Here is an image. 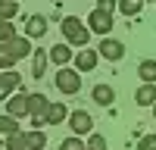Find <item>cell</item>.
Segmentation results:
<instances>
[{"label":"cell","instance_id":"ba28073f","mask_svg":"<svg viewBox=\"0 0 156 150\" xmlns=\"http://www.w3.org/2000/svg\"><path fill=\"white\" fill-rule=\"evenodd\" d=\"M6 112L12 119H22V116H28V94L25 91H16L9 100H6Z\"/></svg>","mask_w":156,"mask_h":150},{"label":"cell","instance_id":"6da1fadb","mask_svg":"<svg viewBox=\"0 0 156 150\" xmlns=\"http://www.w3.org/2000/svg\"><path fill=\"white\" fill-rule=\"evenodd\" d=\"M59 28H62V34H66L69 44H75V47H87V41H90V28H87V25H81V19H78V16H66Z\"/></svg>","mask_w":156,"mask_h":150},{"label":"cell","instance_id":"5bb4252c","mask_svg":"<svg viewBox=\"0 0 156 150\" xmlns=\"http://www.w3.org/2000/svg\"><path fill=\"white\" fill-rule=\"evenodd\" d=\"M47 62H50L47 50H34V53H31V78H44V72H47Z\"/></svg>","mask_w":156,"mask_h":150},{"label":"cell","instance_id":"4316f807","mask_svg":"<svg viewBox=\"0 0 156 150\" xmlns=\"http://www.w3.org/2000/svg\"><path fill=\"white\" fill-rule=\"evenodd\" d=\"M137 150H156V134H144L137 141Z\"/></svg>","mask_w":156,"mask_h":150},{"label":"cell","instance_id":"4dcf8cb0","mask_svg":"<svg viewBox=\"0 0 156 150\" xmlns=\"http://www.w3.org/2000/svg\"><path fill=\"white\" fill-rule=\"evenodd\" d=\"M0 3H3V0H0Z\"/></svg>","mask_w":156,"mask_h":150},{"label":"cell","instance_id":"8fae6325","mask_svg":"<svg viewBox=\"0 0 156 150\" xmlns=\"http://www.w3.org/2000/svg\"><path fill=\"white\" fill-rule=\"evenodd\" d=\"M47 34V16H28L25 19V38H31V41H37V38Z\"/></svg>","mask_w":156,"mask_h":150},{"label":"cell","instance_id":"ffe728a7","mask_svg":"<svg viewBox=\"0 0 156 150\" xmlns=\"http://www.w3.org/2000/svg\"><path fill=\"white\" fill-rule=\"evenodd\" d=\"M119 9H122V16H137L140 9H144V0H119Z\"/></svg>","mask_w":156,"mask_h":150},{"label":"cell","instance_id":"f546056e","mask_svg":"<svg viewBox=\"0 0 156 150\" xmlns=\"http://www.w3.org/2000/svg\"><path fill=\"white\" fill-rule=\"evenodd\" d=\"M56 3H62V0H56Z\"/></svg>","mask_w":156,"mask_h":150},{"label":"cell","instance_id":"2e32d148","mask_svg":"<svg viewBox=\"0 0 156 150\" xmlns=\"http://www.w3.org/2000/svg\"><path fill=\"white\" fill-rule=\"evenodd\" d=\"M134 103L137 106H153L156 103V84H140L137 94H134Z\"/></svg>","mask_w":156,"mask_h":150},{"label":"cell","instance_id":"7a4b0ae2","mask_svg":"<svg viewBox=\"0 0 156 150\" xmlns=\"http://www.w3.org/2000/svg\"><path fill=\"white\" fill-rule=\"evenodd\" d=\"M56 88L62 94H78L81 91V72L78 69H56Z\"/></svg>","mask_w":156,"mask_h":150},{"label":"cell","instance_id":"603a6c76","mask_svg":"<svg viewBox=\"0 0 156 150\" xmlns=\"http://www.w3.org/2000/svg\"><path fill=\"white\" fill-rule=\"evenodd\" d=\"M19 12V0H3L0 3V19H12Z\"/></svg>","mask_w":156,"mask_h":150},{"label":"cell","instance_id":"30bf717a","mask_svg":"<svg viewBox=\"0 0 156 150\" xmlns=\"http://www.w3.org/2000/svg\"><path fill=\"white\" fill-rule=\"evenodd\" d=\"M97 59H100V53H97V50H87V47H81V50L72 56V62H75L78 72H90V69L97 66Z\"/></svg>","mask_w":156,"mask_h":150},{"label":"cell","instance_id":"52a82bcc","mask_svg":"<svg viewBox=\"0 0 156 150\" xmlns=\"http://www.w3.org/2000/svg\"><path fill=\"white\" fill-rule=\"evenodd\" d=\"M97 53H100V56H106L109 62H119V59L125 56V44H122V41H115V38H103L100 47H97Z\"/></svg>","mask_w":156,"mask_h":150},{"label":"cell","instance_id":"8992f818","mask_svg":"<svg viewBox=\"0 0 156 150\" xmlns=\"http://www.w3.org/2000/svg\"><path fill=\"white\" fill-rule=\"evenodd\" d=\"M50 106V100L44 94H28V116H31V125H44V112Z\"/></svg>","mask_w":156,"mask_h":150},{"label":"cell","instance_id":"7c38bea8","mask_svg":"<svg viewBox=\"0 0 156 150\" xmlns=\"http://www.w3.org/2000/svg\"><path fill=\"white\" fill-rule=\"evenodd\" d=\"M6 50H9V53L12 56H16V59H22V56H28V53H34V50H31V38H12V41H6Z\"/></svg>","mask_w":156,"mask_h":150},{"label":"cell","instance_id":"3957f363","mask_svg":"<svg viewBox=\"0 0 156 150\" xmlns=\"http://www.w3.org/2000/svg\"><path fill=\"white\" fill-rule=\"evenodd\" d=\"M112 12H106V9H94L87 16V28L90 31H97V34H103V38H109V31H112Z\"/></svg>","mask_w":156,"mask_h":150},{"label":"cell","instance_id":"9c48e42d","mask_svg":"<svg viewBox=\"0 0 156 150\" xmlns=\"http://www.w3.org/2000/svg\"><path fill=\"white\" fill-rule=\"evenodd\" d=\"M62 122H69V109H66V103L50 100V106H47V112H44V125H62Z\"/></svg>","mask_w":156,"mask_h":150},{"label":"cell","instance_id":"4fadbf2b","mask_svg":"<svg viewBox=\"0 0 156 150\" xmlns=\"http://www.w3.org/2000/svg\"><path fill=\"white\" fill-rule=\"evenodd\" d=\"M47 56H50V62H53V66H59V69H62L66 62H72V56H75V53L69 50V44H56V47H50V50H47Z\"/></svg>","mask_w":156,"mask_h":150},{"label":"cell","instance_id":"f1b7e54d","mask_svg":"<svg viewBox=\"0 0 156 150\" xmlns=\"http://www.w3.org/2000/svg\"><path fill=\"white\" fill-rule=\"evenodd\" d=\"M153 119H156V103H153Z\"/></svg>","mask_w":156,"mask_h":150},{"label":"cell","instance_id":"7402d4cb","mask_svg":"<svg viewBox=\"0 0 156 150\" xmlns=\"http://www.w3.org/2000/svg\"><path fill=\"white\" fill-rule=\"evenodd\" d=\"M16 38V25H12V19H0V44H6Z\"/></svg>","mask_w":156,"mask_h":150},{"label":"cell","instance_id":"44dd1931","mask_svg":"<svg viewBox=\"0 0 156 150\" xmlns=\"http://www.w3.org/2000/svg\"><path fill=\"white\" fill-rule=\"evenodd\" d=\"M3 150H28V144H25V131L9 134V138H6V144H3Z\"/></svg>","mask_w":156,"mask_h":150},{"label":"cell","instance_id":"277c9868","mask_svg":"<svg viewBox=\"0 0 156 150\" xmlns=\"http://www.w3.org/2000/svg\"><path fill=\"white\" fill-rule=\"evenodd\" d=\"M69 128L81 138V134H90L94 131V116H90L87 109H72L69 112Z\"/></svg>","mask_w":156,"mask_h":150},{"label":"cell","instance_id":"ac0fdd59","mask_svg":"<svg viewBox=\"0 0 156 150\" xmlns=\"http://www.w3.org/2000/svg\"><path fill=\"white\" fill-rule=\"evenodd\" d=\"M137 75L144 78V84H156V59H144L137 66Z\"/></svg>","mask_w":156,"mask_h":150},{"label":"cell","instance_id":"e0dca14e","mask_svg":"<svg viewBox=\"0 0 156 150\" xmlns=\"http://www.w3.org/2000/svg\"><path fill=\"white\" fill-rule=\"evenodd\" d=\"M25 144H28V150H44V147H47V134H44L41 128L25 131Z\"/></svg>","mask_w":156,"mask_h":150},{"label":"cell","instance_id":"d4e9b609","mask_svg":"<svg viewBox=\"0 0 156 150\" xmlns=\"http://www.w3.org/2000/svg\"><path fill=\"white\" fill-rule=\"evenodd\" d=\"M59 150H87V144H81V138H66V141L59 144Z\"/></svg>","mask_w":156,"mask_h":150},{"label":"cell","instance_id":"cb8c5ba5","mask_svg":"<svg viewBox=\"0 0 156 150\" xmlns=\"http://www.w3.org/2000/svg\"><path fill=\"white\" fill-rule=\"evenodd\" d=\"M16 66V56L6 50V44H0V72H6V69H12Z\"/></svg>","mask_w":156,"mask_h":150},{"label":"cell","instance_id":"484cf974","mask_svg":"<svg viewBox=\"0 0 156 150\" xmlns=\"http://www.w3.org/2000/svg\"><path fill=\"white\" fill-rule=\"evenodd\" d=\"M87 150H106V138L103 134H90L87 138Z\"/></svg>","mask_w":156,"mask_h":150},{"label":"cell","instance_id":"5b68a950","mask_svg":"<svg viewBox=\"0 0 156 150\" xmlns=\"http://www.w3.org/2000/svg\"><path fill=\"white\" fill-rule=\"evenodd\" d=\"M19 88H22V75H19L16 69L0 72V100H3V103H6V100L19 91Z\"/></svg>","mask_w":156,"mask_h":150},{"label":"cell","instance_id":"1f68e13d","mask_svg":"<svg viewBox=\"0 0 156 150\" xmlns=\"http://www.w3.org/2000/svg\"><path fill=\"white\" fill-rule=\"evenodd\" d=\"M0 150H3V147H0Z\"/></svg>","mask_w":156,"mask_h":150},{"label":"cell","instance_id":"83f0119b","mask_svg":"<svg viewBox=\"0 0 156 150\" xmlns=\"http://www.w3.org/2000/svg\"><path fill=\"white\" fill-rule=\"evenodd\" d=\"M115 6H119V0H97V9H106V12H112Z\"/></svg>","mask_w":156,"mask_h":150},{"label":"cell","instance_id":"d6986e66","mask_svg":"<svg viewBox=\"0 0 156 150\" xmlns=\"http://www.w3.org/2000/svg\"><path fill=\"white\" fill-rule=\"evenodd\" d=\"M0 134H19V122L9 116V112H0Z\"/></svg>","mask_w":156,"mask_h":150},{"label":"cell","instance_id":"9a60e30c","mask_svg":"<svg viewBox=\"0 0 156 150\" xmlns=\"http://www.w3.org/2000/svg\"><path fill=\"white\" fill-rule=\"evenodd\" d=\"M90 97H94V103H100V106H112V100H115V91H112L109 84H94Z\"/></svg>","mask_w":156,"mask_h":150}]
</instances>
